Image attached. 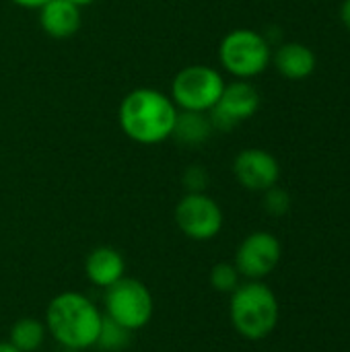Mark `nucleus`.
I'll return each instance as SVG.
<instances>
[{
	"instance_id": "obj_1",
	"label": "nucleus",
	"mask_w": 350,
	"mask_h": 352,
	"mask_svg": "<svg viewBox=\"0 0 350 352\" xmlns=\"http://www.w3.org/2000/svg\"><path fill=\"white\" fill-rule=\"evenodd\" d=\"M177 107L169 95L157 89L140 87L130 91L118 107L122 132L136 144L153 146L171 138Z\"/></svg>"
},
{
	"instance_id": "obj_2",
	"label": "nucleus",
	"mask_w": 350,
	"mask_h": 352,
	"mask_svg": "<svg viewBox=\"0 0 350 352\" xmlns=\"http://www.w3.org/2000/svg\"><path fill=\"white\" fill-rule=\"evenodd\" d=\"M103 316L83 293H60L45 309V328L52 338L68 351H87L97 344Z\"/></svg>"
},
{
	"instance_id": "obj_3",
	"label": "nucleus",
	"mask_w": 350,
	"mask_h": 352,
	"mask_svg": "<svg viewBox=\"0 0 350 352\" xmlns=\"http://www.w3.org/2000/svg\"><path fill=\"white\" fill-rule=\"evenodd\" d=\"M278 299L262 280H250L231 293L229 318L235 332L245 340H264L270 336L278 324Z\"/></svg>"
},
{
	"instance_id": "obj_4",
	"label": "nucleus",
	"mask_w": 350,
	"mask_h": 352,
	"mask_svg": "<svg viewBox=\"0 0 350 352\" xmlns=\"http://www.w3.org/2000/svg\"><path fill=\"white\" fill-rule=\"evenodd\" d=\"M219 62L225 72L239 80H252L266 72L272 62V47L264 33L248 27L229 31L219 43Z\"/></svg>"
},
{
	"instance_id": "obj_5",
	"label": "nucleus",
	"mask_w": 350,
	"mask_h": 352,
	"mask_svg": "<svg viewBox=\"0 0 350 352\" xmlns=\"http://www.w3.org/2000/svg\"><path fill=\"white\" fill-rule=\"evenodd\" d=\"M223 74L208 64L184 66L171 80V101L179 111L208 113L221 99L225 89Z\"/></svg>"
},
{
	"instance_id": "obj_6",
	"label": "nucleus",
	"mask_w": 350,
	"mask_h": 352,
	"mask_svg": "<svg viewBox=\"0 0 350 352\" xmlns=\"http://www.w3.org/2000/svg\"><path fill=\"white\" fill-rule=\"evenodd\" d=\"M155 311V301L149 287L136 278H120L105 289V318L124 326L130 332L142 330Z\"/></svg>"
},
{
	"instance_id": "obj_7",
	"label": "nucleus",
	"mask_w": 350,
	"mask_h": 352,
	"mask_svg": "<svg viewBox=\"0 0 350 352\" xmlns=\"http://www.w3.org/2000/svg\"><path fill=\"white\" fill-rule=\"evenodd\" d=\"M175 225L192 241L215 239L225 223L223 210L206 192H186L175 204Z\"/></svg>"
},
{
	"instance_id": "obj_8",
	"label": "nucleus",
	"mask_w": 350,
	"mask_h": 352,
	"mask_svg": "<svg viewBox=\"0 0 350 352\" xmlns=\"http://www.w3.org/2000/svg\"><path fill=\"white\" fill-rule=\"evenodd\" d=\"M260 109V93L250 80L235 78L227 82L219 103L208 111L215 132H231L241 122H248Z\"/></svg>"
},
{
	"instance_id": "obj_9",
	"label": "nucleus",
	"mask_w": 350,
	"mask_h": 352,
	"mask_svg": "<svg viewBox=\"0 0 350 352\" xmlns=\"http://www.w3.org/2000/svg\"><path fill=\"white\" fill-rule=\"evenodd\" d=\"M283 258V248L276 235L268 231L250 233L235 252V268L250 280H262L272 274Z\"/></svg>"
},
{
	"instance_id": "obj_10",
	"label": "nucleus",
	"mask_w": 350,
	"mask_h": 352,
	"mask_svg": "<svg viewBox=\"0 0 350 352\" xmlns=\"http://www.w3.org/2000/svg\"><path fill=\"white\" fill-rule=\"evenodd\" d=\"M233 175L250 192H266L278 184V159L264 148H243L233 159Z\"/></svg>"
},
{
	"instance_id": "obj_11",
	"label": "nucleus",
	"mask_w": 350,
	"mask_h": 352,
	"mask_svg": "<svg viewBox=\"0 0 350 352\" xmlns=\"http://www.w3.org/2000/svg\"><path fill=\"white\" fill-rule=\"evenodd\" d=\"M39 27L52 39H68L83 27L80 6L68 0H50L39 8Z\"/></svg>"
},
{
	"instance_id": "obj_12",
	"label": "nucleus",
	"mask_w": 350,
	"mask_h": 352,
	"mask_svg": "<svg viewBox=\"0 0 350 352\" xmlns=\"http://www.w3.org/2000/svg\"><path fill=\"white\" fill-rule=\"evenodd\" d=\"M272 64L287 80H305L316 72L318 58L309 45L301 41H287L274 50Z\"/></svg>"
},
{
	"instance_id": "obj_13",
	"label": "nucleus",
	"mask_w": 350,
	"mask_h": 352,
	"mask_svg": "<svg viewBox=\"0 0 350 352\" xmlns=\"http://www.w3.org/2000/svg\"><path fill=\"white\" fill-rule=\"evenodd\" d=\"M85 274L91 285L99 289H107L126 276L124 256L118 250L107 248V245L95 248L85 260Z\"/></svg>"
},
{
	"instance_id": "obj_14",
	"label": "nucleus",
	"mask_w": 350,
	"mask_h": 352,
	"mask_svg": "<svg viewBox=\"0 0 350 352\" xmlns=\"http://www.w3.org/2000/svg\"><path fill=\"white\" fill-rule=\"evenodd\" d=\"M212 132H215V128L210 124L208 113H200V111H177L171 138L177 144L196 148V146H202L212 136Z\"/></svg>"
},
{
	"instance_id": "obj_15",
	"label": "nucleus",
	"mask_w": 350,
	"mask_h": 352,
	"mask_svg": "<svg viewBox=\"0 0 350 352\" xmlns=\"http://www.w3.org/2000/svg\"><path fill=\"white\" fill-rule=\"evenodd\" d=\"M47 328L35 318H21L12 324L8 332V342L21 352H35L45 340Z\"/></svg>"
},
{
	"instance_id": "obj_16",
	"label": "nucleus",
	"mask_w": 350,
	"mask_h": 352,
	"mask_svg": "<svg viewBox=\"0 0 350 352\" xmlns=\"http://www.w3.org/2000/svg\"><path fill=\"white\" fill-rule=\"evenodd\" d=\"M130 336H132L130 330H126L124 326H120L113 320H109V318L103 316L101 330H99V338H97V344L95 346H99V349H103V351L107 352H120L130 344Z\"/></svg>"
},
{
	"instance_id": "obj_17",
	"label": "nucleus",
	"mask_w": 350,
	"mask_h": 352,
	"mask_svg": "<svg viewBox=\"0 0 350 352\" xmlns=\"http://www.w3.org/2000/svg\"><path fill=\"white\" fill-rule=\"evenodd\" d=\"M239 278H241V274H239V270L235 268V264H227V262H221V264L212 266L210 276H208L210 287H212L217 293H227V295H231V293L241 285Z\"/></svg>"
},
{
	"instance_id": "obj_18",
	"label": "nucleus",
	"mask_w": 350,
	"mask_h": 352,
	"mask_svg": "<svg viewBox=\"0 0 350 352\" xmlns=\"http://www.w3.org/2000/svg\"><path fill=\"white\" fill-rule=\"evenodd\" d=\"M264 208L272 217H283L291 210V194L278 186H272L264 192Z\"/></svg>"
},
{
	"instance_id": "obj_19",
	"label": "nucleus",
	"mask_w": 350,
	"mask_h": 352,
	"mask_svg": "<svg viewBox=\"0 0 350 352\" xmlns=\"http://www.w3.org/2000/svg\"><path fill=\"white\" fill-rule=\"evenodd\" d=\"M182 184L186 186L188 192H204L208 186V171L200 165H192L184 171Z\"/></svg>"
},
{
	"instance_id": "obj_20",
	"label": "nucleus",
	"mask_w": 350,
	"mask_h": 352,
	"mask_svg": "<svg viewBox=\"0 0 350 352\" xmlns=\"http://www.w3.org/2000/svg\"><path fill=\"white\" fill-rule=\"evenodd\" d=\"M14 6H21V8H25V10H39L45 2H50V0H10Z\"/></svg>"
},
{
	"instance_id": "obj_21",
	"label": "nucleus",
	"mask_w": 350,
	"mask_h": 352,
	"mask_svg": "<svg viewBox=\"0 0 350 352\" xmlns=\"http://www.w3.org/2000/svg\"><path fill=\"white\" fill-rule=\"evenodd\" d=\"M338 14H340V23L344 25V29L350 31V0H342Z\"/></svg>"
},
{
	"instance_id": "obj_22",
	"label": "nucleus",
	"mask_w": 350,
	"mask_h": 352,
	"mask_svg": "<svg viewBox=\"0 0 350 352\" xmlns=\"http://www.w3.org/2000/svg\"><path fill=\"white\" fill-rule=\"evenodd\" d=\"M0 352H21V351H17L10 342H0Z\"/></svg>"
},
{
	"instance_id": "obj_23",
	"label": "nucleus",
	"mask_w": 350,
	"mask_h": 352,
	"mask_svg": "<svg viewBox=\"0 0 350 352\" xmlns=\"http://www.w3.org/2000/svg\"><path fill=\"white\" fill-rule=\"evenodd\" d=\"M68 2H72V4H76V6H91L93 2H97V0H68Z\"/></svg>"
}]
</instances>
